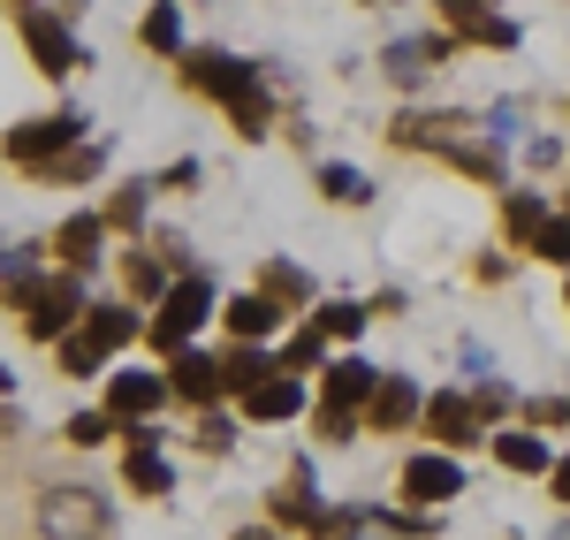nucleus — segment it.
Returning a JSON list of instances; mask_svg holds the SVG:
<instances>
[{
  "label": "nucleus",
  "mask_w": 570,
  "mask_h": 540,
  "mask_svg": "<svg viewBox=\"0 0 570 540\" xmlns=\"http://www.w3.org/2000/svg\"><path fill=\"white\" fill-rule=\"evenodd\" d=\"M320 327H327V335H357V327H365V305H327Z\"/></svg>",
  "instance_id": "obj_36"
},
{
  "label": "nucleus",
  "mask_w": 570,
  "mask_h": 540,
  "mask_svg": "<svg viewBox=\"0 0 570 540\" xmlns=\"http://www.w3.org/2000/svg\"><path fill=\"white\" fill-rule=\"evenodd\" d=\"M228 115H236V130H244V137H266V122H274V99H266V85H252L236 107H228Z\"/></svg>",
  "instance_id": "obj_29"
},
{
  "label": "nucleus",
  "mask_w": 570,
  "mask_h": 540,
  "mask_svg": "<svg viewBox=\"0 0 570 540\" xmlns=\"http://www.w3.org/2000/svg\"><path fill=\"white\" fill-rule=\"evenodd\" d=\"M320 190H327L335 206H365V198H373V183L357 176V168H343V160H327V168H320Z\"/></svg>",
  "instance_id": "obj_26"
},
{
  "label": "nucleus",
  "mask_w": 570,
  "mask_h": 540,
  "mask_svg": "<svg viewBox=\"0 0 570 540\" xmlns=\"http://www.w3.org/2000/svg\"><path fill=\"white\" fill-rule=\"evenodd\" d=\"M441 23H449L464 46H494V53H510V46H518V23H510V16H494V8H456V16H441Z\"/></svg>",
  "instance_id": "obj_10"
},
{
  "label": "nucleus",
  "mask_w": 570,
  "mask_h": 540,
  "mask_svg": "<svg viewBox=\"0 0 570 540\" xmlns=\"http://www.w3.org/2000/svg\"><path fill=\"white\" fill-rule=\"evenodd\" d=\"M456 8H494V0H441V16H456Z\"/></svg>",
  "instance_id": "obj_41"
},
{
  "label": "nucleus",
  "mask_w": 570,
  "mask_h": 540,
  "mask_svg": "<svg viewBox=\"0 0 570 540\" xmlns=\"http://www.w3.org/2000/svg\"><path fill=\"white\" fill-rule=\"evenodd\" d=\"M145 190H153V183H130V190L107 206V222H115V228H137V222H145Z\"/></svg>",
  "instance_id": "obj_35"
},
{
  "label": "nucleus",
  "mask_w": 570,
  "mask_h": 540,
  "mask_svg": "<svg viewBox=\"0 0 570 540\" xmlns=\"http://www.w3.org/2000/svg\"><path fill=\"white\" fill-rule=\"evenodd\" d=\"M274 327H282V297H236V305H228V335H244V343H259V335H274Z\"/></svg>",
  "instance_id": "obj_18"
},
{
  "label": "nucleus",
  "mask_w": 570,
  "mask_h": 540,
  "mask_svg": "<svg viewBox=\"0 0 570 540\" xmlns=\"http://www.w3.org/2000/svg\"><path fill=\"white\" fill-rule=\"evenodd\" d=\"M206 313H214V282L206 274H183L176 289L160 297V313H153V351H183L206 327Z\"/></svg>",
  "instance_id": "obj_2"
},
{
  "label": "nucleus",
  "mask_w": 570,
  "mask_h": 540,
  "mask_svg": "<svg viewBox=\"0 0 570 540\" xmlns=\"http://www.w3.org/2000/svg\"><path fill=\"white\" fill-rule=\"evenodd\" d=\"M39 282V244H8V297H23Z\"/></svg>",
  "instance_id": "obj_33"
},
{
  "label": "nucleus",
  "mask_w": 570,
  "mask_h": 540,
  "mask_svg": "<svg viewBox=\"0 0 570 540\" xmlns=\"http://www.w3.org/2000/svg\"><path fill=\"white\" fill-rule=\"evenodd\" d=\"M540 222H548V198H540V190H510V198H502V228H510L518 244H532Z\"/></svg>",
  "instance_id": "obj_22"
},
{
  "label": "nucleus",
  "mask_w": 570,
  "mask_h": 540,
  "mask_svg": "<svg viewBox=\"0 0 570 540\" xmlns=\"http://www.w3.org/2000/svg\"><path fill=\"white\" fill-rule=\"evenodd\" d=\"M259 289H266V297H282V305H305V297H312V274L289 267V259H266V267H259Z\"/></svg>",
  "instance_id": "obj_24"
},
{
  "label": "nucleus",
  "mask_w": 570,
  "mask_h": 540,
  "mask_svg": "<svg viewBox=\"0 0 570 540\" xmlns=\"http://www.w3.org/2000/svg\"><path fill=\"white\" fill-rule=\"evenodd\" d=\"M525 252H540V259H556V267H570V222H556V214H548V222H540V236H532Z\"/></svg>",
  "instance_id": "obj_32"
},
{
  "label": "nucleus",
  "mask_w": 570,
  "mask_h": 540,
  "mask_svg": "<svg viewBox=\"0 0 570 540\" xmlns=\"http://www.w3.org/2000/svg\"><path fill=\"white\" fill-rule=\"evenodd\" d=\"M320 540H357V518H343V510H320V526H312Z\"/></svg>",
  "instance_id": "obj_38"
},
{
  "label": "nucleus",
  "mask_w": 570,
  "mask_h": 540,
  "mask_svg": "<svg viewBox=\"0 0 570 540\" xmlns=\"http://www.w3.org/2000/svg\"><path fill=\"white\" fill-rule=\"evenodd\" d=\"M183 77H190L198 91H214L220 107H236L244 91L259 85V69H252V61H236V53H214V46H198V53H183Z\"/></svg>",
  "instance_id": "obj_5"
},
{
  "label": "nucleus",
  "mask_w": 570,
  "mask_h": 540,
  "mask_svg": "<svg viewBox=\"0 0 570 540\" xmlns=\"http://www.w3.org/2000/svg\"><path fill=\"white\" fill-rule=\"evenodd\" d=\"M85 130V115H39V122H16L8 130V160H23V168H46L53 153H69Z\"/></svg>",
  "instance_id": "obj_6"
},
{
  "label": "nucleus",
  "mask_w": 570,
  "mask_h": 540,
  "mask_svg": "<svg viewBox=\"0 0 570 540\" xmlns=\"http://www.w3.org/2000/svg\"><path fill=\"white\" fill-rule=\"evenodd\" d=\"M395 145H419V153H449L464 137V115H395Z\"/></svg>",
  "instance_id": "obj_12"
},
{
  "label": "nucleus",
  "mask_w": 570,
  "mask_h": 540,
  "mask_svg": "<svg viewBox=\"0 0 570 540\" xmlns=\"http://www.w3.org/2000/svg\"><path fill=\"white\" fill-rule=\"evenodd\" d=\"M107 419H115V411H77V419H69V442H77V450H99V442H107Z\"/></svg>",
  "instance_id": "obj_34"
},
{
  "label": "nucleus",
  "mask_w": 570,
  "mask_h": 540,
  "mask_svg": "<svg viewBox=\"0 0 570 540\" xmlns=\"http://www.w3.org/2000/svg\"><path fill=\"white\" fill-rule=\"evenodd\" d=\"M297 404H305V389H297L289 373H266V381L244 389V411H252V419H289Z\"/></svg>",
  "instance_id": "obj_15"
},
{
  "label": "nucleus",
  "mask_w": 570,
  "mask_h": 540,
  "mask_svg": "<svg viewBox=\"0 0 570 540\" xmlns=\"http://www.w3.org/2000/svg\"><path fill=\"white\" fill-rule=\"evenodd\" d=\"M176 389L190 396V404H214L220 389H228V365L198 359V351H176Z\"/></svg>",
  "instance_id": "obj_16"
},
{
  "label": "nucleus",
  "mask_w": 570,
  "mask_h": 540,
  "mask_svg": "<svg viewBox=\"0 0 570 540\" xmlns=\"http://www.w3.org/2000/svg\"><path fill=\"white\" fill-rule=\"evenodd\" d=\"M403 495L426 502V510L449 502V495H464V464H456V456H411V464H403Z\"/></svg>",
  "instance_id": "obj_7"
},
{
  "label": "nucleus",
  "mask_w": 570,
  "mask_h": 540,
  "mask_svg": "<svg viewBox=\"0 0 570 540\" xmlns=\"http://www.w3.org/2000/svg\"><path fill=\"white\" fill-rule=\"evenodd\" d=\"M137 39L153 46V53H183V16H176V0H153V8L137 16Z\"/></svg>",
  "instance_id": "obj_20"
},
{
  "label": "nucleus",
  "mask_w": 570,
  "mask_h": 540,
  "mask_svg": "<svg viewBox=\"0 0 570 540\" xmlns=\"http://www.w3.org/2000/svg\"><path fill=\"white\" fill-rule=\"evenodd\" d=\"M122 282H130V297H168V289H176L153 252H130V259H122Z\"/></svg>",
  "instance_id": "obj_25"
},
{
  "label": "nucleus",
  "mask_w": 570,
  "mask_h": 540,
  "mask_svg": "<svg viewBox=\"0 0 570 540\" xmlns=\"http://www.w3.org/2000/svg\"><path fill=\"white\" fill-rule=\"evenodd\" d=\"M320 359H327V327H312V335H289V351H282V365H289V373H312Z\"/></svg>",
  "instance_id": "obj_31"
},
{
  "label": "nucleus",
  "mask_w": 570,
  "mask_h": 540,
  "mask_svg": "<svg viewBox=\"0 0 570 540\" xmlns=\"http://www.w3.org/2000/svg\"><path fill=\"white\" fill-rule=\"evenodd\" d=\"M99 244H107V214H69V222L53 228V252H61L69 267H91Z\"/></svg>",
  "instance_id": "obj_14"
},
{
  "label": "nucleus",
  "mask_w": 570,
  "mask_h": 540,
  "mask_svg": "<svg viewBox=\"0 0 570 540\" xmlns=\"http://www.w3.org/2000/svg\"><path fill=\"white\" fill-rule=\"evenodd\" d=\"M85 335L107 351V359H115V351L137 335V313H130V305H91V313H85Z\"/></svg>",
  "instance_id": "obj_19"
},
{
  "label": "nucleus",
  "mask_w": 570,
  "mask_h": 540,
  "mask_svg": "<svg viewBox=\"0 0 570 540\" xmlns=\"http://www.w3.org/2000/svg\"><path fill=\"white\" fill-rule=\"evenodd\" d=\"M228 389H252V381H266V359H259V343H244V335H236V351H228Z\"/></svg>",
  "instance_id": "obj_30"
},
{
  "label": "nucleus",
  "mask_w": 570,
  "mask_h": 540,
  "mask_svg": "<svg viewBox=\"0 0 570 540\" xmlns=\"http://www.w3.org/2000/svg\"><path fill=\"white\" fill-rule=\"evenodd\" d=\"M16 313H23V327H31V343H53V335H69V320L85 313V282H77V267L53 274V282H31V289L16 297Z\"/></svg>",
  "instance_id": "obj_1"
},
{
  "label": "nucleus",
  "mask_w": 570,
  "mask_h": 540,
  "mask_svg": "<svg viewBox=\"0 0 570 540\" xmlns=\"http://www.w3.org/2000/svg\"><path fill=\"white\" fill-rule=\"evenodd\" d=\"M168 389H176V381H160V373H115V381H107V411H115V419H153Z\"/></svg>",
  "instance_id": "obj_8"
},
{
  "label": "nucleus",
  "mask_w": 570,
  "mask_h": 540,
  "mask_svg": "<svg viewBox=\"0 0 570 540\" xmlns=\"http://www.w3.org/2000/svg\"><path fill=\"white\" fill-rule=\"evenodd\" d=\"M228 442H236V426H228V419H198V450H206V456L228 450Z\"/></svg>",
  "instance_id": "obj_37"
},
{
  "label": "nucleus",
  "mask_w": 570,
  "mask_h": 540,
  "mask_svg": "<svg viewBox=\"0 0 570 540\" xmlns=\"http://www.w3.org/2000/svg\"><path fill=\"white\" fill-rule=\"evenodd\" d=\"M449 160H456L464 176H480V183H502V153H494V145H472V137H456V145H449Z\"/></svg>",
  "instance_id": "obj_27"
},
{
  "label": "nucleus",
  "mask_w": 570,
  "mask_h": 540,
  "mask_svg": "<svg viewBox=\"0 0 570 540\" xmlns=\"http://www.w3.org/2000/svg\"><path fill=\"white\" fill-rule=\"evenodd\" d=\"M39 533L46 540H99V533H107V502L91 495V488H46Z\"/></svg>",
  "instance_id": "obj_3"
},
{
  "label": "nucleus",
  "mask_w": 570,
  "mask_h": 540,
  "mask_svg": "<svg viewBox=\"0 0 570 540\" xmlns=\"http://www.w3.org/2000/svg\"><path fill=\"white\" fill-rule=\"evenodd\" d=\"M16 8H39V0H16Z\"/></svg>",
  "instance_id": "obj_43"
},
{
  "label": "nucleus",
  "mask_w": 570,
  "mask_h": 540,
  "mask_svg": "<svg viewBox=\"0 0 570 540\" xmlns=\"http://www.w3.org/2000/svg\"><path fill=\"white\" fill-rule=\"evenodd\" d=\"M373 389H381V373H373L365 359H335L327 365V396H320V404L351 411V404H373Z\"/></svg>",
  "instance_id": "obj_13"
},
{
  "label": "nucleus",
  "mask_w": 570,
  "mask_h": 540,
  "mask_svg": "<svg viewBox=\"0 0 570 540\" xmlns=\"http://www.w3.org/2000/svg\"><path fill=\"white\" fill-rule=\"evenodd\" d=\"M487 122H494V130H487V137H518V122H525V115H518V107H510V99H502V107H494V115H487Z\"/></svg>",
  "instance_id": "obj_39"
},
{
  "label": "nucleus",
  "mask_w": 570,
  "mask_h": 540,
  "mask_svg": "<svg viewBox=\"0 0 570 540\" xmlns=\"http://www.w3.org/2000/svg\"><path fill=\"white\" fill-rule=\"evenodd\" d=\"M426 434H434L441 450H464V442L480 434V404H464L456 389H449V396H426Z\"/></svg>",
  "instance_id": "obj_9"
},
{
  "label": "nucleus",
  "mask_w": 570,
  "mask_h": 540,
  "mask_svg": "<svg viewBox=\"0 0 570 540\" xmlns=\"http://www.w3.org/2000/svg\"><path fill=\"white\" fill-rule=\"evenodd\" d=\"M236 540H282V533H266V526H252V533H236Z\"/></svg>",
  "instance_id": "obj_42"
},
{
  "label": "nucleus",
  "mask_w": 570,
  "mask_h": 540,
  "mask_svg": "<svg viewBox=\"0 0 570 540\" xmlns=\"http://www.w3.org/2000/svg\"><path fill=\"white\" fill-rule=\"evenodd\" d=\"M556 495L570 502V456H563V464H556Z\"/></svg>",
  "instance_id": "obj_40"
},
{
  "label": "nucleus",
  "mask_w": 570,
  "mask_h": 540,
  "mask_svg": "<svg viewBox=\"0 0 570 540\" xmlns=\"http://www.w3.org/2000/svg\"><path fill=\"white\" fill-rule=\"evenodd\" d=\"M434 61H441V39H395L389 46V77L395 85H426Z\"/></svg>",
  "instance_id": "obj_17"
},
{
  "label": "nucleus",
  "mask_w": 570,
  "mask_h": 540,
  "mask_svg": "<svg viewBox=\"0 0 570 540\" xmlns=\"http://www.w3.org/2000/svg\"><path fill=\"white\" fill-rule=\"evenodd\" d=\"M130 488H137V495H168V488H176V472H168V456L153 450L145 434H137V450H130Z\"/></svg>",
  "instance_id": "obj_21"
},
{
  "label": "nucleus",
  "mask_w": 570,
  "mask_h": 540,
  "mask_svg": "<svg viewBox=\"0 0 570 540\" xmlns=\"http://www.w3.org/2000/svg\"><path fill=\"white\" fill-rule=\"evenodd\" d=\"M16 31H23V46H31L39 77H69V69H77V39H69L61 16H46V8H16Z\"/></svg>",
  "instance_id": "obj_4"
},
{
  "label": "nucleus",
  "mask_w": 570,
  "mask_h": 540,
  "mask_svg": "<svg viewBox=\"0 0 570 540\" xmlns=\"http://www.w3.org/2000/svg\"><path fill=\"white\" fill-rule=\"evenodd\" d=\"M563 297H570V289H563Z\"/></svg>",
  "instance_id": "obj_44"
},
{
  "label": "nucleus",
  "mask_w": 570,
  "mask_h": 540,
  "mask_svg": "<svg viewBox=\"0 0 570 540\" xmlns=\"http://www.w3.org/2000/svg\"><path fill=\"white\" fill-rule=\"evenodd\" d=\"M411 419H426V396H419L403 373H395V381H381V389H373V426H381V434H403Z\"/></svg>",
  "instance_id": "obj_11"
},
{
  "label": "nucleus",
  "mask_w": 570,
  "mask_h": 540,
  "mask_svg": "<svg viewBox=\"0 0 570 540\" xmlns=\"http://www.w3.org/2000/svg\"><path fill=\"white\" fill-rule=\"evenodd\" d=\"M494 456H502L510 472H556V464H548V442H540V434H518V426L494 434Z\"/></svg>",
  "instance_id": "obj_23"
},
{
  "label": "nucleus",
  "mask_w": 570,
  "mask_h": 540,
  "mask_svg": "<svg viewBox=\"0 0 570 540\" xmlns=\"http://www.w3.org/2000/svg\"><path fill=\"white\" fill-rule=\"evenodd\" d=\"M91 168H99V145H69V153H53L39 176H53V183H85Z\"/></svg>",
  "instance_id": "obj_28"
}]
</instances>
